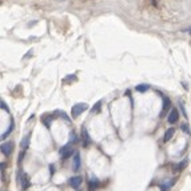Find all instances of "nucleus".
Listing matches in <instances>:
<instances>
[{
	"label": "nucleus",
	"instance_id": "1",
	"mask_svg": "<svg viewBox=\"0 0 191 191\" xmlns=\"http://www.w3.org/2000/svg\"><path fill=\"white\" fill-rule=\"evenodd\" d=\"M59 154H60L61 159H68L70 157H72V154H74L72 144H71V143H68V144L63 146V147H61V148L59 150Z\"/></svg>",
	"mask_w": 191,
	"mask_h": 191
},
{
	"label": "nucleus",
	"instance_id": "2",
	"mask_svg": "<svg viewBox=\"0 0 191 191\" xmlns=\"http://www.w3.org/2000/svg\"><path fill=\"white\" fill-rule=\"evenodd\" d=\"M88 108V106L86 103H78V104H75L74 107H72V111H71V115H72V118H76L79 116L83 111H86Z\"/></svg>",
	"mask_w": 191,
	"mask_h": 191
},
{
	"label": "nucleus",
	"instance_id": "3",
	"mask_svg": "<svg viewBox=\"0 0 191 191\" xmlns=\"http://www.w3.org/2000/svg\"><path fill=\"white\" fill-rule=\"evenodd\" d=\"M14 142H6V143L2 144V152L3 155H6V157H10L12 154V151H14Z\"/></svg>",
	"mask_w": 191,
	"mask_h": 191
},
{
	"label": "nucleus",
	"instance_id": "4",
	"mask_svg": "<svg viewBox=\"0 0 191 191\" xmlns=\"http://www.w3.org/2000/svg\"><path fill=\"white\" fill-rule=\"evenodd\" d=\"M82 143H83V147H88L91 144V138L88 135L87 128H82Z\"/></svg>",
	"mask_w": 191,
	"mask_h": 191
},
{
	"label": "nucleus",
	"instance_id": "5",
	"mask_svg": "<svg viewBox=\"0 0 191 191\" xmlns=\"http://www.w3.org/2000/svg\"><path fill=\"white\" fill-rule=\"evenodd\" d=\"M146 3V8L148 10H158L161 7V0H143Z\"/></svg>",
	"mask_w": 191,
	"mask_h": 191
},
{
	"label": "nucleus",
	"instance_id": "6",
	"mask_svg": "<svg viewBox=\"0 0 191 191\" xmlns=\"http://www.w3.org/2000/svg\"><path fill=\"white\" fill-rule=\"evenodd\" d=\"M178 119H179V112H178L176 108H172L170 111V114H168V123L174 124L178 122Z\"/></svg>",
	"mask_w": 191,
	"mask_h": 191
},
{
	"label": "nucleus",
	"instance_id": "7",
	"mask_svg": "<svg viewBox=\"0 0 191 191\" xmlns=\"http://www.w3.org/2000/svg\"><path fill=\"white\" fill-rule=\"evenodd\" d=\"M82 180H83V179H82L80 176H72V178L70 179L68 183H70V186H71L72 189H78L79 186L82 184Z\"/></svg>",
	"mask_w": 191,
	"mask_h": 191
},
{
	"label": "nucleus",
	"instance_id": "8",
	"mask_svg": "<svg viewBox=\"0 0 191 191\" xmlns=\"http://www.w3.org/2000/svg\"><path fill=\"white\" fill-rule=\"evenodd\" d=\"M186 167H187V159H184V161H182L180 163H178V164H175V166H172V170H174L175 172H178V171L184 170Z\"/></svg>",
	"mask_w": 191,
	"mask_h": 191
},
{
	"label": "nucleus",
	"instance_id": "9",
	"mask_svg": "<svg viewBox=\"0 0 191 191\" xmlns=\"http://www.w3.org/2000/svg\"><path fill=\"white\" fill-rule=\"evenodd\" d=\"M79 168H80V154L75 152V155H74V170L78 171Z\"/></svg>",
	"mask_w": 191,
	"mask_h": 191
},
{
	"label": "nucleus",
	"instance_id": "10",
	"mask_svg": "<svg viewBox=\"0 0 191 191\" xmlns=\"http://www.w3.org/2000/svg\"><path fill=\"white\" fill-rule=\"evenodd\" d=\"M88 186H90V190H95L98 186H99V180H98V178L96 176H91L90 178V180H88Z\"/></svg>",
	"mask_w": 191,
	"mask_h": 191
},
{
	"label": "nucleus",
	"instance_id": "11",
	"mask_svg": "<svg viewBox=\"0 0 191 191\" xmlns=\"http://www.w3.org/2000/svg\"><path fill=\"white\" fill-rule=\"evenodd\" d=\"M20 183H21V187H23V190H27L30 187V178L27 175H23V178H21V180H20Z\"/></svg>",
	"mask_w": 191,
	"mask_h": 191
},
{
	"label": "nucleus",
	"instance_id": "12",
	"mask_svg": "<svg viewBox=\"0 0 191 191\" xmlns=\"http://www.w3.org/2000/svg\"><path fill=\"white\" fill-rule=\"evenodd\" d=\"M170 107V99H167V98H163V110L161 112V116H164V114L167 112V108Z\"/></svg>",
	"mask_w": 191,
	"mask_h": 191
},
{
	"label": "nucleus",
	"instance_id": "13",
	"mask_svg": "<svg viewBox=\"0 0 191 191\" xmlns=\"http://www.w3.org/2000/svg\"><path fill=\"white\" fill-rule=\"evenodd\" d=\"M174 134H175V130H174V128H168V130L166 131V134H164V139H163V140H164V142H168L172 136H174Z\"/></svg>",
	"mask_w": 191,
	"mask_h": 191
},
{
	"label": "nucleus",
	"instance_id": "14",
	"mask_svg": "<svg viewBox=\"0 0 191 191\" xmlns=\"http://www.w3.org/2000/svg\"><path fill=\"white\" fill-rule=\"evenodd\" d=\"M14 126H15V123H14V119H11V126H10V128H8V130H7V131L4 132L3 135H2V139H3V140L6 139V138H7L8 135H10L12 131H14Z\"/></svg>",
	"mask_w": 191,
	"mask_h": 191
},
{
	"label": "nucleus",
	"instance_id": "15",
	"mask_svg": "<svg viewBox=\"0 0 191 191\" xmlns=\"http://www.w3.org/2000/svg\"><path fill=\"white\" fill-rule=\"evenodd\" d=\"M42 121H43V123H44V124H46V127H47V128H50V127H51V122H52V116H50V115H44V116H43V119H42Z\"/></svg>",
	"mask_w": 191,
	"mask_h": 191
},
{
	"label": "nucleus",
	"instance_id": "16",
	"mask_svg": "<svg viewBox=\"0 0 191 191\" xmlns=\"http://www.w3.org/2000/svg\"><path fill=\"white\" fill-rule=\"evenodd\" d=\"M28 140H30V136L28 135L24 136V139L21 140V148H23V150H25V148L28 147Z\"/></svg>",
	"mask_w": 191,
	"mask_h": 191
},
{
	"label": "nucleus",
	"instance_id": "17",
	"mask_svg": "<svg viewBox=\"0 0 191 191\" xmlns=\"http://www.w3.org/2000/svg\"><path fill=\"white\" fill-rule=\"evenodd\" d=\"M94 2V0H74L75 4H79V6H86V4Z\"/></svg>",
	"mask_w": 191,
	"mask_h": 191
},
{
	"label": "nucleus",
	"instance_id": "18",
	"mask_svg": "<svg viewBox=\"0 0 191 191\" xmlns=\"http://www.w3.org/2000/svg\"><path fill=\"white\" fill-rule=\"evenodd\" d=\"M148 90V84H142V86H138L136 87V91H139V92H144V91H147Z\"/></svg>",
	"mask_w": 191,
	"mask_h": 191
},
{
	"label": "nucleus",
	"instance_id": "19",
	"mask_svg": "<svg viewBox=\"0 0 191 191\" xmlns=\"http://www.w3.org/2000/svg\"><path fill=\"white\" fill-rule=\"evenodd\" d=\"M100 104H102V102H98V103L95 104V107H92L91 112H92V114H94V112H98V111L100 110Z\"/></svg>",
	"mask_w": 191,
	"mask_h": 191
},
{
	"label": "nucleus",
	"instance_id": "20",
	"mask_svg": "<svg viewBox=\"0 0 191 191\" xmlns=\"http://www.w3.org/2000/svg\"><path fill=\"white\" fill-rule=\"evenodd\" d=\"M56 114L60 115V118H63V119H66L67 122H70V118L67 116V115H66V112H63V111H61V112H60V111H56Z\"/></svg>",
	"mask_w": 191,
	"mask_h": 191
},
{
	"label": "nucleus",
	"instance_id": "21",
	"mask_svg": "<svg viewBox=\"0 0 191 191\" xmlns=\"http://www.w3.org/2000/svg\"><path fill=\"white\" fill-rule=\"evenodd\" d=\"M70 138H71V143H76V142H78L75 132H71V134H70Z\"/></svg>",
	"mask_w": 191,
	"mask_h": 191
},
{
	"label": "nucleus",
	"instance_id": "22",
	"mask_svg": "<svg viewBox=\"0 0 191 191\" xmlns=\"http://www.w3.org/2000/svg\"><path fill=\"white\" fill-rule=\"evenodd\" d=\"M48 168H50V175L52 176L55 174V166H54V164H50V167H48Z\"/></svg>",
	"mask_w": 191,
	"mask_h": 191
},
{
	"label": "nucleus",
	"instance_id": "23",
	"mask_svg": "<svg viewBox=\"0 0 191 191\" xmlns=\"http://www.w3.org/2000/svg\"><path fill=\"white\" fill-rule=\"evenodd\" d=\"M182 130H183L186 134H190V130H189V126H187V124H182Z\"/></svg>",
	"mask_w": 191,
	"mask_h": 191
},
{
	"label": "nucleus",
	"instance_id": "24",
	"mask_svg": "<svg viewBox=\"0 0 191 191\" xmlns=\"http://www.w3.org/2000/svg\"><path fill=\"white\" fill-rule=\"evenodd\" d=\"M2 108H3V110H6V111H8V107H7V104L4 103L3 100H2Z\"/></svg>",
	"mask_w": 191,
	"mask_h": 191
},
{
	"label": "nucleus",
	"instance_id": "25",
	"mask_svg": "<svg viewBox=\"0 0 191 191\" xmlns=\"http://www.w3.org/2000/svg\"><path fill=\"white\" fill-rule=\"evenodd\" d=\"M23 157H24V151H23V152L20 154V157H19V162H21V161H23Z\"/></svg>",
	"mask_w": 191,
	"mask_h": 191
},
{
	"label": "nucleus",
	"instance_id": "26",
	"mask_svg": "<svg viewBox=\"0 0 191 191\" xmlns=\"http://www.w3.org/2000/svg\"><path fill=\"white\" fill-rule=\"evenodd\" d=\"M189 32H190V34H191V28H190V30H189Z\"/></svg>",
	"mask_w": 191,
	"mask_h": 191
}]
</instances>
